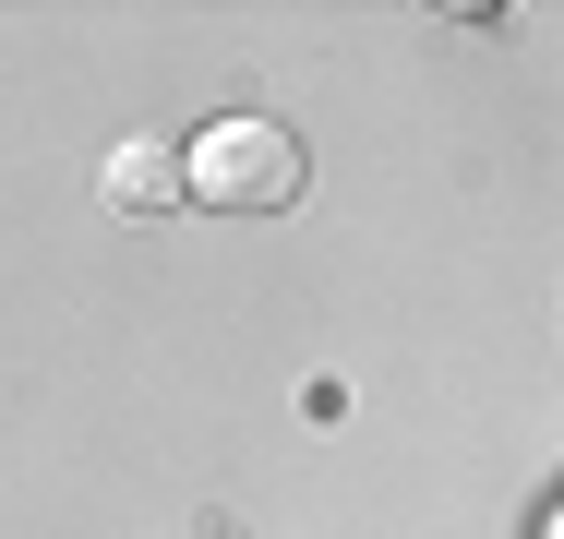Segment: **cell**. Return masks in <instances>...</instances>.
Returning <instances> with one entry per match:
<instances>
[{
    "label": "cell",
    "mask_w": 564,
    "mask_h": 539,
    "mask_svg": "<svg viewBox=\"0 0 564 539\" xmlns=\"http://www.w3.org/2000/svg\"><path fill=\"white\" fill-rule=\"evenodd\" d=\"M301 180H313V156L289 120H205V144L181 156V193H205L217 216H289Z\"/></svg>",
    "instance_id": "obj_1"
},
{
    "label": "cell",
    "mask_w": 564,
    "mask_h": 539,
    "mask_svg": "<svg viewBox=\"0 0 564 539\" xmlns=\"http://www.w3.org/2000/svg\"><path fill=\"white\" fill-rule=\"evenodd\" d=\"M109 193H120V205H144V216L181 205V156H169V144H120V156H109Z\"/></svg>",
    "instance_id": "obj_2"
}]
</instances>
